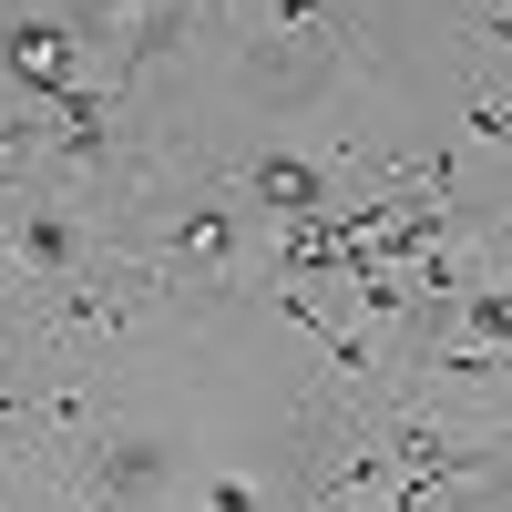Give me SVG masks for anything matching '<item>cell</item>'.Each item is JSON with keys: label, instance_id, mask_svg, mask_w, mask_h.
I'll return each instance as SVG.
<instances>
[{"label": "cell", "instance_id": "obj_11", "mask_svg": "<svg viewBox=\"0 0 512 512\" xmlns=\"http://www.w3.org/2000/svg\"><path fill=\"white\" fill-rule=\"evenodd\" d=\"M62 512H72V502H62ZM82 512H93V502H82Z\"/></svg>", "mask_w": 512, "mask_h": 512}, {"label": "cell", "instance_id": "obj_10", "mask_svg": "<svg viewBox=\"0 0 512 512\" xmlns=\"http://www.w3.org/2000/svg\"><path fill=\"white\" fill-rule=\"evenodd\" d=\"M472 52H482V62L502 52V0H482V11H472Z\"/></svg>", "mask_w": 512, "mask_h": 512}, {"label": "cell", "instance_id": "obj_7", "mask_svg": "<svg viewBox=\"0 0 512 512\" xmlns=\"http://www.w3.org/2000/svg\"><path fill=\"white\" fill-rule=\"evenodd\" d=\"M502 318H512V297H502V277L482 267L472 287H461V328H451V338H482V349H502Z\"/></svg>", "mask_w": 512, "mask_h": 512}, {"label": "cell", "instance_id": "obj_2", "mask_svg": "<svg viewBox=\"0 0 512 512\" xmlns=\"http://www.w3.org/2000/svg\"><path fill=\"white\" fill-rule=\"evenodd\" d=\"M175 492V441L164 431H103L93 461H82V502L93 512H154Z\"/></svg>", "mask_w": 512, "mask_h": 512}, {"label": "cell", "instance_id": "obj_5", "mask_svg": "<svg viewBox=\"0 0 512 512\" xmlns=\"http://www.w3.org/2000/svg\"><path fill=\"white\" fill-rule=\"evenodd\" d=\"M246 195L267 205L277 226H308V216H328V205H338V185H328V164H318V154H287V144H267V154L246 164Z\"/></svg>", "mask_w": 512, "mask_h": 512}, {"label": "cell", "instance_id": "obj_9", "mask_svg": "<svg viewBox=\"0 0 512 512\" xmlns=\"http://www.w3.org/2000/svg\"><path fill=\"white\" fill-rule=\"evenodd\" d=\"M205 512H267V492H256V482H236V472H226V482H205Z\"/></svg>", "mask_w": 512, "mask_h": 512}, {"label": "cell", "instance_id": "obj_4", "mask_svg": "<svg viewBox=\"0 0 512 512\" xmlns=\"http://www.w3.org/2000/svg\"><path fill=\"white\" fill-rule=\"evenodd\" d=\"M154 256H164V267H154L164 287H175V277H226L236 267V205L226 195H195L185 216L154 236Z\"/></svg>", "mask_w": 512, "mask_h": 512}, {"label": "cell", "instance_id": "obj_8", "mask_svg": "<svg viewBox=\"0 0 512 512\" xmlns=\"http://www.w3.org/2000/svg\"><path fill=\"white\" fill-rule=\"evenodd\" d=\"M502 123H512V113H502V82L482 72V93H472V123H461V134H472V144H502Z\"/></svg>", "mask_w": 512, "mask_h": 512}, {"label": "cell", "instance_id": "obj_3", "mask_svg": "<svg viewBox=\"0 0 512 512\" xmlns=\"http://www.w3.org/2000/svg\"><path fill=\"white\" fill-rule=\"evenodd\" d=\"M0 256H21L31 277L72 287V277H93V226H82L62 195H31L21 216H11V236H0Z\"/></svg>", "mask_w": 512, "mask_h": 512}, {"label": "cell", "instance_id": "obj_6", "mask_svg": "<svg viewBox=\"0 0 512 512\" xmlns=\"http://www.w3.org/2000/svg\"><path fill=\"white\" fill-rule=\"evenodd\" d=\"M420 369H431L441 390H461V400H492V390H502V349H482V338H441Z\"/></svg>", "mask_w": 512, "mask_h": 512}, {"label": "cell", "instance_id": "obj_1", "mask_svg": "<svg viewBox=\"0 0 512 512\" xmlns=\"http://www.w3.org/2000/svg\"><path fill=\"white\" fill-rule=\"evenodd\" d=\"M164 297V277L154 267H134V277H72L62 287V308H52V328H41V349H62V359H103V349H123L134 338V318Z\"/></svg>", "mask_w": 512, "mask_h": 512}]
</instances>
